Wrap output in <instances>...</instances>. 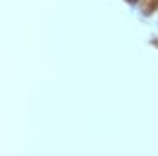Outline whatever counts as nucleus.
<instances>
[{
  "instance_id": "obj_1",
  "label": "nucleus",
  "mask_w": 158,
  "mask_h": 156,
  "mask_svg": "<svg viewBox=\"0 0 158 156\" xmlns=\"http://www.w3.org/2000/svg\"><path fill=\"white\" fill-rule=\"evenodd\" d=\"M154 45H158V39H156V41H154Z\"/></svg>"
}]
</instances>
